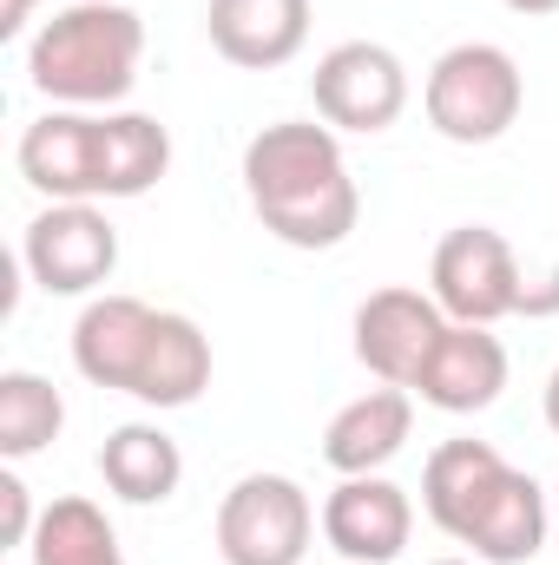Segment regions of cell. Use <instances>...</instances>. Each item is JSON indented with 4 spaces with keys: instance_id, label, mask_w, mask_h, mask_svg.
Masks as SVG:
<instances>
[{
    "instance_id": "cell-1",
    "label": "cell",
    "mask_w": 559,
    "mask_h": 565,
    "mask_svg": "<svg viewBox=\"0 0 559 565\" xmlns=\"http://www.w3.org/2000/svg\"><path fill=\"white\" fill-rule=\"evenodd\" d=\"M244 198L257 224L289 250H336L362 224V191L349 178L342 132L323 119H277L244 145Z\"/></svg>"
},
{
    "instance_id": "cell-2",
    "label": "cell",
    "mask_w": 559,
    "mask_h": 565,
    "mask_svg": "<svg viewBox=\"0 0 559 565\" xmlns=\"http://www.w3.org/2000/svg\"><path fill=\"white\" fill-rule=\"evenodd\" d=\"M145 66V20L119 0H66L27 33V79L73 113H113Z\"/></svg>"
},
{
    "instance_id": "cell-3",
    "label": "cell",
    "mask_w": 559,
    "mask_h": 565,
    "mask_svg": "<svg viewBox=\"0 0 559 565\" xmlns=\"http://www.w3.org/2000/svg\"><path fill=\"white\" fill-rule=\"evenodd\" d=\"M527 106V73L507 46L494 40H461L447 46L428 79H421V113L447 145H494L520 126Z\"/></svg>"
},
{
    "instance_id": "cell-4",
    "label": "cell",
    "mask_w": 559,
    "mask_h": 565,
    "mask_svg": "<svg viewBox=\"0 0 559 565\" xmlns=\"http://www.w3.org/2000/svg\"><path fill=\"white\" fill-rule=\"evenodd\" d=\"M316 500L289 473H244L218 500V559L224 565H303L316 546Z\"/></svg>"
},
{
    "instance_id": "cell-5",
    "label": "cell",
    "mask_w": 559,
    "mask_h": 565,
    "mask_svg": "<svg viewBox=\"0 0 559 565\" xmlns=\"http://www.w3.org/2000/svg\"><path fill=\"white\" fill-rule=\"evenodd\" d=\"M428 296L447 309V322L494 329V322L520 316V302H527V270H520L514 244H507L494 224H454V231L434 244Z\"/></svg>"
},
{
    "instance_id": "cell-6",
    "label": "cell",
    "mask_w": 559,
    "mask_h": 565,
    "mask_svg": "<svg viewBox=\"0 0 559 565\" xmlns=\"http://www.w3.org/2000/svg\"><path fill=\"white\" fill-rule=\"evenodd\" d=\"M309 99H316V119L329 132L376 139V132H389L409 113V66L382 40H342V46H329L316 60Z\"/></svg>"
},
{
    "instance_id": "cell-7",
    "label": "cell",
    "mask_w": 559,
    "mask_h": 565,
    "mask_svg": "<svg viewBox=\"0 0 559 565\" xmlns=\"http://www.w3.org/2000/svg\"><path fill=\"white\" fill-rule=\"evenodd\" d=\"M20 270L46 296H99L119 270V224L99 204H46L20 231Z\"/></svg>"
},
{
    "instance_id": "cell-8",
    "label": "cell",
    "mask_w": 559,
    "mask_h": 565,
    "mask_svg": "<svg viewBox=\"0 0 559 565\" xmlns=\"http://www.w3.org/2000/svg\"><path fill=\"white\" fill-rule=\"evenodd\" d=\"M349 335H356V362H362L376 382L415 395V382H421V369H428V355H434V342L447 335V309H441L428 289L389 282V289H369V296L356 302Z\"/></svg>"
},
{
    "instance_id": "cell-9",
    "label": "cell",
    "mask_w": 559,
    "mask_h": 565,
    "mask_svg": "<svg viewBox=\"0 0 559 565\" xmlns=\"http://www.w3.org/2000/svg\"><path fill=\"white\" fill-rule=\"evenodd\" d=\"M323 540L349 565H395L415 540V500L389 473H349L323 500Z\"/></svg>"
},
{
    "instance_id": "cell-10",
    "label": "cell",
    "mask_w": 559,
    "mask_h": 565,
    "mask_svg": "<svg viewBox=\"0 0 559 565\" xmlns=\"http://www.w3.org/2000/svg\"><path fill=\"white\" fill-rule=\"evenodd\" d=\"M13 164L46 204H99V113H40L13 145Z\"/></svg>"
},
{
    "instance_id": "cell-11",
    "label": "cell",
    "mask_w": 559,
    "mask_h": 565,
    "mask_svg": "<svg viewBox=\"0 0 559 565\" xmlns=\"http://www.w3.org/2000/svg\"><path fill=\"white\" fill-rule=\"evenodd\" d=\"M309 0H211L204 7V33L211 53L231 60L238 73H277L309 46Z\"/></svg>"
},
{
    "instance_id": "cell-12",
    "label": "cell",
    "mask_w": 559,
    "mask_h": 565,
    "mask_svg": "<svg viewBox=\"0 0 559 565\" xmlns=\"http://www.w3.org/2000/svg\"><path fill=\"white\" fill-rule=\"evenodd\" d=\"M514 362H507V342L494 329H474V322H447V335L434 342L428 369H421L415 395L441 415H481L500 402Z\"/></svg>"
},
{
    "instance_id": "cell-13",
    "label": "cell",
    "mask_w": 559,
    "mask_h": 565,
    "mask_svg": "<svg viewBox=\"0 0 559 565\" xmlns=\"http://www.w3.org/2000/svg\"><path fill=\"white\" fill-rule=\"evenodd\" d=\"M514 473V460L494 440H441L421 467V513L461 546L474 533V520L487 513V500L500 493V480Z\"/></svg>"
},
{
    "instance_id": "cell-14",
    "label": "cell",
    "mask_w": 559,
    "mask_h": 565,
    "mask_svg": "<svg viewBox=\"0 0 559 565\" xmlns=\"http://www.w3.org/2000/svg\"><path fill=\"white\" fill-rule=\"evenodd\" d=\"M151 322L158 309L145 296H86L80 322H73V369L93 382V388H113V395H133L145 362V342H151Z\"/></svg>"
},
{
    "instance_id": "cell-15",
    "label": "cell",
    "mask_w": 559,
    "mask_h": 565,
    "mask_svg": "<svg viewBox=\"0 0 559 565\" xmlns=\"http://www.w3.org/2000/svg\"><path fill=\"white\" fill-rule=\"evenodd\" d=\"M409 434H415V395L376 382L369 395H356V402H342L329 415V427H323V460L342 480L349 473H382L409 447Z\"/></svg>"
},
{
    "instance_id": "cell-16",
    "label": "cell",
    "mask_w": 559,
    "mask_h": 565,
    "mask_svg": "<svg viewBox=\"0 0 559 565\" xmlns=\"http://www.w3.org/2000/svg\"><path fill=\"white\" fill-rule=\"evenodd\" d=\"M204 388H211V335L191 316L158 309L151 342H145V362H139V382H133V402L171 415V408H191Z\"/></svg>"
},
{
    "instance_id": "cell-17",
    "label": "cell",
    "mask_w": 559,
    "mask_h": 565,
    "mask_svg": "<svg viewBox=\"0 0 559 565\" xmlns=\"http://www.w3.org/2000/svg\"><path fill=\"white\" fill-rule=\"evenodd\" d=\"M99 480L126 507H165L184 487V454L158 422H126L99 447Z\"/></svg>"
},
{
    "instance_id": "cell-18",
    "label": "cell",
    "mask_w": 559,
    "mask_h": 565,
    "mask_svg": "<svg viewBox=\"0 0 559 565\" xmlns=\"http://www.w3.org/2000/svg\"><path fill=\"white\" fill-rule=\"evenodd\" d=\"M547 526H553V500H547V487H540L534 473L514 467L461 546H467L481 565H534L540 559V546H547Z\"/></svg>"
},
{
    "instance_id": "cell-19",
    "label": "cell",
    "mask_w": 559,
    "mask_h": 565,
    "mask_svg": "<svg viewBox=\"0 0 559 565\" xmlns=\"http://www.w3.org/2000/svg\"><path fill=\"white\" fill-rule=\"evenodd\" d=\"M171 171V132L151 113H99V204L145 198Z\"/></svg>"
},
{
    "instance_id": "cell-20",
    "label": "cell",
    "mask_w": 559,
    "mask_h": 565,
    "mask_svg": "<svg viewBox=\"0 0 559 565\" xmlns=\"http://www.w3.org/2000/svg\"><path fill=\"white\" fill-rule=\"evenodd\" d=\"M27 565H126V553H119V533H113L99 500L60 493L40 507V526L27 540Z\"/></svg>"
},
{
    "instance_id": "cell-21",
    "label": "cell",
    "mask_w": 559,
    "mask_h": 565,
    "mask_svg": "<svg viewBox=\"0 0 559 565\" xmlns=\"http://www.w3.org/2000/svg\"><path fill=\"white\" fill-rule=\"evenodd\" d=\"M60 427H66V402H60V388L46 375H33V369L0 375V460L7 467L46 454L60 440Z\"/></svg>"
},
{
    "instance_id": "cell-22",
    "label": "cell",
    "mask_w": 559,
    "mask_h": 565,
    "mask_svg": "<svg viewBox=\"0 0 559 565\" xmlns=\"http://www.w3.org/2000/svg\"><path fill=\"white\" fill-rule=\"evenodd\" d=\"M33 526H40V507H33V493H27V480L7 467V473H0V546H7V553H27Z\"/></svg>"
},
{
    "instance_id": "cell-23",
    "label": "cell",
    "mask_w": 559,
    "mask_h": 565,
    "mask_svg": "<svg viewBox=\"0 0 559 565\" xmlns=\"http://www.w3.org/2000/svg\"><path fill=\"white\" fill-rule=\"evenodd\" d=\"M520 316H559V264H553V277H547V282H527Z\"/></svg>"
},
{
    "instance_id": "cell-24",
    "label": "cell",
    "mask_w": 559,
    "mask_h": 565,
    "mask_svg": "<svg viewBox=\"0 0 559 565\" xmlns=\"http://www.w3.org/2000/svg\"><path fill=\"white\" fill-rule=\"evenodd\" d=\"M33 7H40V0H0V40H20L27 20H33Z\"/></svg>"
},
{
    "instance_id": "cell-25",
    "label": "cell",
    "mask_w": 559,
    "mask_h": 565,
    "mask_svg": "<svg viewBox=\"0 0 559 565\" xmlns=\"http://www.w3.org/2000/svg\"><path fill=\"white\" fill-rule=\"evenodd\" d=\"M507 13H520V20H547V13H559V0H500Z\"/></svg>"
},
{
    "instance_id": "cell-26",
    "label": "cell",
    "mask_w": 559,
    "mask_h": 565,
    "mask_svg": "<svg viewBox=\"0 0 559 565\" xmlns=\"http://www.w3.org/2000/svg\"><path fill=\"white\" fill-rule=\"evenodd\" d=\"M547 427H553V440H559V369L547 375Z\"/></svg>"
},
{
    "instance_id": "cell-27",
    "label": "cell",
    "mask_w": 559,
    "mask_h": 565,
    "mask_svg": "<svg viewBox=\"0 0 559 565\" xmlns=\"http://www.w3.org/2000/svg\"><path fill=\"white\" fill-rule=\"evenodd\" d=\"M434 565H481V559H434Z\"/></svg>"
},
{
    "instance_id": "cell-28",
    "label": "cell",
    "mask_w": 559,
    "mask_h": 565,
    "mask_svg": "<svg viewBox=\"0 0 559 565\" xmlns=\"http://www.w3.org/2000/svg\"><path fill=\"white\" fill-rule=\"evenodd\" d=\"M553 520H559V487H553Z\"/></svg>"
}]
</instances>
